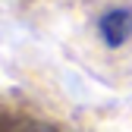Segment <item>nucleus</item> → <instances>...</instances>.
Listing matches in <instances>:
<instances>
[{
    "mask_svg": "<svg viewBox=\"0 0 132 132\" xmlns=\"http://www.w3.org/2000/svg\"><path fill=\"white\" fill-rule=\"evenodd\" d=\"M97 31H101V41L107 47H123L132 38V10H126V6L107 10L97 22Z\"/></svg>",
    "mask_w": 132,
    "mask_h": 132,
    "instance_id": "obj_1",
    "label": "nucleus"
}]
</instances>
